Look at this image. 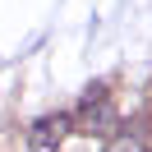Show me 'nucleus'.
I'll return each mask as SVG.
<instances>
[{
  "mask_svg": "<svg viewBox=\"0 0 152 152\" xmlns=\"http://www.w3.org/2000/svg\"><path fill=\"white\" fill-rule=\"evenodd\" d=\"M69 124L83 134H111L115 129V106H111V92H106L102 83H92L83 92V102L74 106V115H69Z\"/></svg>",
  "mask_w": 152,
  "mask_h": 152,
  "instance_id": "f257e3e1",
  "label": "nucleus"
},
{
  "mask_svg": "<svg viewBox=\"0 0 152 152\" xmlns=\"http://www.w3.org/2000/svg\"><path fill=\"white\" fill-rule=\"evenodd\" d=\"M69 115H42L37 124L28 129V152H60L69 138Z\"/></svg>",
  "mask_w": 152,
  "mask_h": 152,
  "instance_id": "f03ea898",
  "label": "nucleus"
},
{
  "mask_svg": "<svg viewBox=\"0 0 152 152\" xmlns=\"http://www.w3.org/2000/svg\"><path fill=\"white\" fill-rule=\"evenodd\" d=\"M106 152H152V148H148V143L138 138V134H129V129H124V134H111Z\"/></svg>",
  "mask_w": 152,
  "mask_h": 152,
  "instance_id": "7ed1b4c3",
  "label": "nucleus"
}]
</instances>
